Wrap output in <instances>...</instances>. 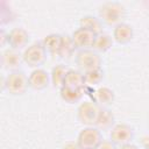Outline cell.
I'll return each instance as SVG.
<instances>
[{
	"mask_svg": "<svg viewBox=\"0 0 149 149\" xmlns=\"http://www.w3.org/2000/svg\"><path fill=\"white\" fill-rule=\"evenodd\" d=\"M95 34H93L90 30H86L84 28H78L76 29L71 37L73 41V44L77 50H85V49H92L94 40H95Z\"/></svg>",
	"mask_w": 149,
	"mask_h": 149,
	"instance_id": "9c48e42d",
	"label": "cell"
},
{
	"mask_svg": "<svg viewBox=\"0 0 149 149\" xmlns=\"http://www.w3.org/2000/svg\"><path fill=\"white\" fill-rule=\"evenodd\" d=\"M134 37V29L129 23L122 22L114 27L113 40L119 44H127Z\"/></svg>",
	"mask_w": 149,
	"mask_h": 149,
	"instance_id": "7c38bea8",
	"label": "cell"
},
{
	"mask_svg": "<svg viewBox=\"0 0 149 149\" xmlns=\"http://www.w3.org/2000/svg\"><path fill=\"white\" fill-rule=\"evenodd\" d=\"M115 125V116L108 107H101L95 127L99 130H111Z\"/></svg>",
	"mask_w": 149,
	"mask_h": 149,
	"instance_id": "5bb4252c",
	"label": "cell"
},
{
	"mask_svg": "<svg viewBox=\"0 0 149 149\" xmlns=\"http://www.w3.org/2000/svg\"><path fill=\"white\" fill-rule=\"evenodd\" d=\"M101 107L95 101H84L77 108V119L86 127H95Z\"/></svg>",
	"mask_w": 149,
	"mask_h": 149,
	"instance_id": "3957f363",
	"label": "cell"
},
{
	"mask_svg": "<svg viewBox=\"0 0 149 149\" xmlns=\"http://www.w3.org/2000/svg\"><path fill=\"white\" fill-rule=\"evenodd\" d=\"M6 43H8V34H6L5 29H1V31H0V44L5 45Z\"/></svg>",
	"mask_w": 149,
	"mask_h": 149,
	"instance_id": "d4e9b609",
	"label": "cell"
},
{
	"mask_svg": "<svg viewBox=\"0 0 149 149\" xmlns=\"http://www.w3.org/2000/svg\"><path fill=\"white\" fill-rule=\"evenodd\" d=\"M141 146L143 147V149H149V135H144L141 137Z\"/></svg>",
	"mask_w": 149,
	"mask_h": 149,
	"instance_id": "484cf974",
	"label": "cell"
},
{
	"mask_svg": "<svg viewBox=\"0 0 149 149\" xmlns=\"http://www.w3.org/2000/svg\"><path fill=\"white\" fill-rule=\"evenodd\" d=\"M62 149H80L76 141H68L63 144Z\"/></svg>",
	"mask_w": 149,
	"mask_h": 149,
	"instance_id": "cb8c5ba5",
	"label": "cell"
},
{
	"mask_svg": "<svg viewBox=\"0 0 149 149\" xmlns=\"http://www.w3.org/2000/svg\"><path fill=\"white\" fill-rule=\"evenodd\" d=\"M59 95L62 100H64L68 104H76L79 102L83 98V90L81 88H74V87H68L62 86L59 88Z\"/></svg>",
	"mask_w": 149,
	"mask_h": 149,
	"instance_id": "ac0fdd59",
	"label": "cell"
},
{
	"mask_svg": "<svg viewBox=\"0 0 149 149\" xmlns=\"http://www.w3.org/2000/svg\"><path fill=\"white\" fill-rule=\"evenodd\" d=\"M120 149H139L137 146L133 144V143H128V144H125V146H121Z\"/></svg>",
	"mask_w": 149,
	"mask_h": 149,
	"instance_id": "4316f807",
	"label": "cell"
},
{
	"mask_svg": "<svg viewBox=\"0 0 149 149\" xmlns=\"http://www.w3.org/2000/svg\"><path fill=\"white\" fill-rule=\"evenodd\" d=\"M1 86L10 95H23L29 88V79L21 70L12 71L6 77H2Z\"/></svg>",
	"mask_w": 149,
	"mask_h": 149,
	"instance_id": "7a4b0ae2",
	"label": "cell"
},
{
	"mask_svg": "<svg viewBox=\"0 0 149 149\" xmlns=\"http://www.w3.org/2000/svg\"><path fill=\"white\" fill-rule=\"evenodd\" d=\"M29 38L30 37L28 31L21 27L13 28L8 33V44L10 48L15 50H21L23 48H27Z\"/></svg>",
	"mask_w": 149,
	"mask_h": 149,
	"instance_id": "30bf717a",
	"label": "cell"
},
{
	"mask_svg": "<svg viewBox=\"0 0 149 149\" xmlns=\"http://www.w3.org/2000/svg\"><path fill=\"white\" fill-rule=\"evenodd\" d=\"M135 132L132 126L127 123H116L113 126L109 133V139L115 146H125L132 143L134 140Z\"/></svg>",
	"mask_w": 149,
	"mask_h": 149,
	"instance_id": "52a82bcc",
	"label": "cell"
},
{
	"mask_svg": "<svg viewBox=\"0 0 149 149\" xmlns=\"http://www.w3.org/2000/svg\"><path fill=\"white\" fill-rule=\"evenodd\" d=\"M113 47V37L106 33H101L95 36L92 49L97 52H106Z\"/></svg>",
	"mask_w": 149,
	"mask_h": 149,
	"instance_id": "ffe728a7",
	"label": "cell"
},
{
	"mask_svg": "<svg viewBox=\"0 0 149 149\" xmlns=\"http://www.w3.org/2000/svg\"><path fill=\"white\" fill-rule=\"evenodd\" d=\"M95 149H116V147L111 140H102Z\"/></svg>",
	"mask_w": 149,
	"mask_h": 149,
	"instance_id": "603a6c76",
	"label": "cell"
},
{
	"mask_svg": "<svg viewBox=\"0 0 149 149\" xmlns=\"http://www.w3.org/2000/svg\"><path fill=\"white\" fill-rule=\"evenodd\" d=\"M23 63V55L20 52V50H15L13 48L5 49L1 54V65L2 69L12 71L20 70L21 65Z\"/></svg>",
	"mask_w": 149,
	"mask_h": 149,
	"instance_id": "ba28073f",
	"label": "cell"
},
{
	"mask_svg": "<svg viewBox=\"0 0 149 149\" xmlns=\"http://www.w3.org/2000/svg\"><path fill=\"white\" fill-rule=\"evenodd\" d=\"M23 62L30 66L40 69L47 59V50L44 49L42 42H34L28 45L23 51Z\"/></svg>",
	"mask_w": 149,
	"mask_h": 149,
	"instance_id": "277c9868",
	"label": "cell"
},
{
	"mask_svg": "<svg viewBox=\"0 0 149 149\" xmlns=\"http://www.w3.org/2000/svg\"><path fill=\"white\" fill-rule=\"evenodd\" d=\"M84 73V79H85V85H98L104 79V70L101 68L99 69H94L87 72H83Z\"/></svg>",
	"mask_w": 149,
	"mask_h": 149,
	"instance_id": "7402d4cb",
	"label": "cell"
},
{
	"mask_svg": "<svg viewBox=\"0 0 149 149\" xmlns=\"http://www.w3.org/2000/svg\"><path fill=\"white\" fill-rule=\"evenodd\" d=\"M41 42H42L44 49L47 50V52H49L54 56H57L59 48L62 45V35L61 34H49Z\"/></svg>",
	"mask_w": 149,
	"mask_h": 149,
	"instance_id": "e0dca14e",
	"label": "cell"
},
{
	"mask_svg": "<svg viewBox=\"0 0 149 149\" xmlns=\"http://www.w3.org/2000/svg\"><path fill=\"white\" fill-rule=\"evenodd\" d=\"M29 79V87L35 91H42L47 88L51 81L50 74L43 69H35L28 76Z\"/></svg>",
	"mask_w": 149,
	"mask_h": 149,
	"instance_id": "8fae6325",
	"label": "cell"
},
{
	"mask_svg": "<svg viewBox=\"0 0 149 149\" xmlns=\"http://www.w3.org/2000/svg\"><path fill=\"white\" fill-rule=\"evenodd\" d=\"M79 27L84 28L86 30H90L95 35L104 33L102 31V22L100 21L99 17H95L93 15H84L79 20Z\"/></svg>",
	"mask_w": 149,
	"mask_h": 149,
	"instance_id": "9a60e30c",
	"label": "cell"
},
{
	"mask_svg": "<svg viewBox=\"0 0 149 149\" xmlns=\"http://www.w3.org/2000/svg\"><path fill=\"white\" fill-rule=\"evenodd\" d=\"M76 50V47L73 44L72 37L70 35H62V45L58 51V57L59 58H70Z\"/></svg>",
	"mask_w": 149,
	"mask_h": 149,
	"instance_id": "44dd1931",
	"label": "cell"
},
{
	"mask_svg": "<svg viewBox=\"0 0 149 149\" xmlns=\"http://www.w3.org/2000/svg\"><path fill=\"white\" fill-rule=\"evenodd\" d=\"M114 91L107 86H100L94 91V101L100 107H108L114 102Z\"/></svg>",
	"mask_w": 149,
	"mask_h": 149,
	"instance_id": "4fadbf2b",
	"label": "cell"
},
{
	"mask_svg": "<svg viewBox=\"0 0 149 149\" xmlns=\"http://www.w3.org/2000/svg\"><path fill=\"white\" fill-rule=\"evenodd\" d=\"M98 15L102 23H105L109 27H115V26L125 22L127 10H126V7L121 2L106 1L99 7Z\"/></svg>",
	"mask_w": 149,
	"mask_h": 149,
	"instance_id": "6da1fadb",
	"label": "cell"
},
{
	"mask_svg": "<svg viewBox=\"0 0 149 149\" xmlns=\"http://www.w3.org/2000/svg\"><path fill=\"white\" fill-rule=\"evenodd\" d=\"M101 141V130L97 127H85L79 132L76 142L80 149H95Z\"/></svg>",
	"mask_w": 149,
	"mask_h": 149,
	"instance_id": "8992f818",
	"label": "cell"
},
{
	"mask_svg": "<svg viewBox=\"0 0 149 149\" xmlns=\"http://www.w3.org/2000/svg\"><path fill=\"white\" fill-rule=\"evenodd\" d=\"M76 64L83 72H87V71L101 68L102 61L100 55L97 51H94L93 49H85V50L77 51Z\"/></svg>",
	"mask_w": 149,
	"mask_h": 149,
	"instance_id": "5b68a950",
	"label": "cell"
},
{
	"mask_svg": "<svg viewBox=\"0 0 149 149\" xmlns=\"http://www.w3.org/2000/svg\"><path fill=\"white\" fill-rule=\"evenodd\" d=\"M63 86L68 87H74V88H81L85 86V79H84V73L80 72L79 70H73L70 69L65 76Z\"/></svg>",
	"mask_w": 149,
	"mask_h": 149,
	"instance_id": "2e32d148",
	"label": "cell"
},
{
	"mask_svg": "<svg viewBox=\"0 0 149 149\" xmlns=\"http://www.w3.org/2000/svg\"><path fill=\"white\" fill-rule=\"evenodd\" d=\"M69 70L70 69L64 64H57L52 68L51 73H50V79H51V84H52L54 87H59L61 88L63 86L65 76H66Z\"/></svg>",
	"mask_w": 149,
	"mask_h": 149,
	"instance_id": "d6986e66",
	"label": "cell"
}]
</instances>
